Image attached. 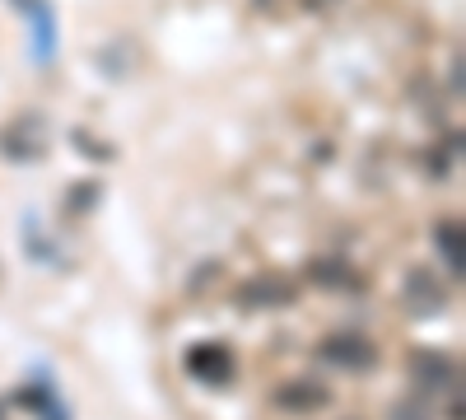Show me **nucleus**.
I'll use <instances>...</instances> for the list:
<instances>
[{
    "instance_id": "f257e3e1",
    "label": "nucleus",
    "mask_w": 466,
    "mask_h": 420,
    "mask_svg": "<svg viewBox=\"0 0 466 420\" xmlns=\"http://www.w3.org/2000/svg\"><path fill=\"white\" fill-rule=\"evenodd\" d=\"M322 360L327 364H340V369H369L378 360V351H373V341H364L355 332H340V336H327L322 341Z\"/></svg>"
},
{
    "instance_id": "f03ea898",
    "label": "nucleus",
    "mask_w": 466,
    "mask_h": 420,
    "mask_svg": "<svg viewBox=\"0 0 466 420\" xmlns=\"http://www.w3.org/2000/svg\"><path fill=\"white\" fill-rule=\"evenodd\" d=\"M187 369L201 378V384H224V378L233 374V360H228V351L224 346H197L187 355Z\"/></svg>"
},
{
    "instance_id": "7ed1b4c3",
    "label": "nucleus",
    "mask_w": 466,
    "mask_h": 420,
    "mask_svg": "<svg viewBox=\"0 0 466 420\" xmlns=\"http://www.w3.org/2000/svg\"><path fill=\"white\" fill-rule=\"evenodd\" d=\"M327 402V388H318V384H289V388H280V406L285 411H318Z\"/></svg>"
},
{
    "instance_id": "20e7f679",
    "label": "nucleus",
    "mask_w": 466,
    "mask_h": 420,
    "mask_svg": "<svg viewBox=\"0 0 466 420\" xmlns=\"http://www.w3.org/2000/svg\"><path fill=\"white\" fill-rule=\"evenodd\" d=\"M294 299V285H280V281H252L243 290V303L257 309V303H289Z\"/></svg>"
},
{
    "instance_id": "39448f33",
    "label": "nucleus",
    "mask_w": 466,
    "mask_h": 420,
    "mask_svg": "<svg viewBox=\"0 0 466 420\" xmlns=\"http://www.w3.org/2000/svg\"><path fill=\"white\" fill-rule=\"evenodd\" d=\"M415 374H420L430 388H448L452 378H457V369H452L448 360H439V355H420V360H415Z\"/></svg>"
},
{
    "instance_id": "423d86ee",
    "label": "nucleus",
    "mask_w": 466,
    "mask_h": 420,
    "mask_svg": "<svg viewBox=\"0 0 466 420\" xmlns=\"http://www.w3.org/2000/svg\"><path fill=\"white\" fill-rule=\"evenodd\" d=\"M439 248H443V257L452 266V276H461V220L439 224Z\"/></svg>"
},
{
    "instance_id": "0eeeda50",
    "label": "nucleus",
    "mask_w": 466,
    "mask_h": 420,
    "mask_svg": "<svg viewBox=\"0 0 466 420\" xmlns=\"http://www.w3.org/2000/svg\"><path fill=\"white\" fill-rule=\"evenodd\" d=\"M410 281H415V285H410L406 294L420 303V309H430V303H439V299H443V290H430V276H424V271H415Z\"/></svg>"
},
{
    "instance_id": "6e6552de",
    "label": "nucleus",
    "mask_w": 466,
    "mask_h": 420,
    "mask_svg": "<svg viewBox=\"0 0 466 420\" xmlns=\"http://www.w3.org/2000/svg\"><path fill=\"white\" fill-rule=\"evenodd\" d=\"M313 281H327V285L336 290L340 281H350V271H345V266H331V261H318V266H313Z\"/></svg>"
},
{
    "instance_id": "1a4fd4ad",
    "label": "nucleus",
    "mask_w": 466,
    "mask_h": 420,
    "mask_svg": "<svg viewBox=\"0 0 466 420\" xmlns=\"http://www.w3.org/2000/svg\"><path fill=\"white\" fill-rule=\"evenodd\" d=\"M392 420H430V415H424V402H415V406L406 402V406H397V411H392Z\"/></svg>"
},
{
    "instance_id": "9d476101",
    "label": "nucleus",
    "mask_w": 466,
    "mask_h": 420,
    "mask_svg": "<svg viewBox=\"0 0 466 420\" xmlns=\"http://www.w3.org/2000/svg\"><path fill=\"white\" fill-rule=\"evenodd\" d=\"M299 5H303V10H331L336 0H299Z\"/></svg>"
}]
</instances>
